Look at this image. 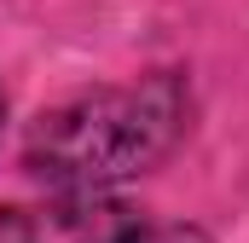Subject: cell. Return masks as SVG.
<instances>
[{
    "label": "cell",
    "instance_id": "cell-1",
    "mask_svg": "<svg viewBox=\"0 0 249 243\" xmlns=\"http://www.w3.org/2000/svg\"><path fill=\"white\" fill-rule=\"evenodd\" d=\"M180 133V93L174 81L127 87V93H87L64 104L29 133V168L58 191H105V185L145 174Z\"/></svg>",
    "mask_w": 249,
    "mask_h": 243
},
{
    "label": "cell",
    "instance_id": "cell-2",
    "mask_svg": "<svg viewBox=\"0 0 249 243\" xmlns=\"http://www.w3.org/2000/svg\"><path fill=\"white\" fill-rule=\"evenodd\" d=\"M139 232L133 208L105 191H64V203L0 208V243H122Z\"/></svg>",
    "mask_w": 249,
    "mask_h": 243
},
{
    "label": "cell",
    "instance_id": "cell-3",
    "mask_svg": "<svg viewBox=\"0 0 249 243\" xmlns=\"http://www.w3.org/2000/svg\"><path fill=\"white\" fill-rule=\"evenodd\" d=\"M122 243H203L197 232H127Z\"/></svg>",
    "mask_w": 249,
    "mask_h": 243
}]
</instances>
